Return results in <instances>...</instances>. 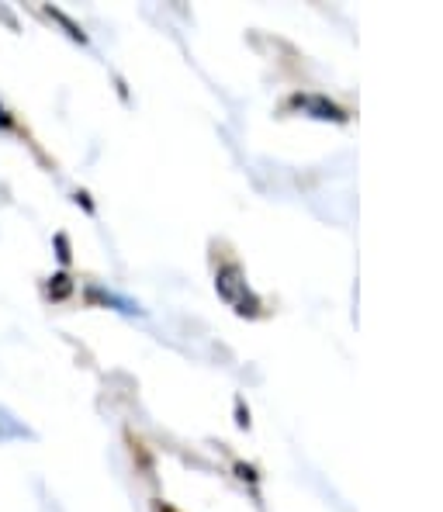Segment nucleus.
Returning a JSON list of instances; mask_svg holds the SVG:
<instances>
[{
    "mask_svg": "<svg viewBox=\"0 0 443 512\" xmlns=\"http://www.w3.org/2000/svg\"><path fill=\"white\" fill-rule=\"evenodd\" d=\"M18 436H32V433H28V426H21L18 419L11 416V412L0 409V443H4V440H18Z\"/></svg>",
    "mask_w": 443,
    "mask_h": 512,
    "instance_id": "1",
    "label": "nucleus"
},
{
    "mask_svg": "<svg viewBox=\"0 0 443 512\" xmlns=\"http://www.w3.org/2000/svg\"><path fill=\"white\" fill-rule=\"evenodd\" d=\"M52 14V18H56L59 21V25H63L66 28V32H70V39H77V42H87V35L84 32H80V28L77 25H73V21L70 18H66V14L63 11H49Z\"/></svg>",
    "mask_w": 443,
    "mask_h": 512,
    "instance_id": "2",
    "label": "nucleus"
},
{
    "mask_svg": "<svg viewBox=\"0 0 443 512\" xmlns=\"http://www.w3.org/2000/svg\"><path fill=\"white\" fill-rule=\"evenodd\" d=\"M52 281H56V284H49V295H52V298H66V295H70V281H66L63 274L52 277Z\"/></svg>",
    "mask_w": 443,
    "mask_h": 512,
    "instance_id": "3",
    "label": "nucleus"
},
{
    "mask_svg": "<svg viewBox=\"0 0 443 512\" xmlns=\"http://www.w3.org/2000/svg\"><path fill=\"white\" fill-rule=\"evenodd\" d=\"M156 512H174V509H167V506H156Z\"/></svg>",
    "mask_w": 443,
    "mask_h": 512,
    "instance_id": "4",
    "label": "nucleus"
}]
</instances>
